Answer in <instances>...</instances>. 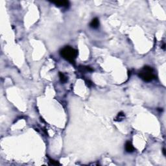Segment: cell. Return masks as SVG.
I'll use <instances>...</instances> for the list:
<instances>
[{
	"mask_svg": "<svg viewBox=\"0 0 166 166\" xmlns=\"http://www.w3.org/2000/svg\"><path fill=\"white\" fill-rule=\"evenodd\" d=\"M86 83L88 86H91L92 85V82L90 81V80H86Z\"/></svg>",
	"mask_w": 166,
	"mask_h": 166,
	"instance_id": "cell-10",
	"label": "cell"
},
{
	"mask_svg": "<svg viewBox=\"0 0 166 166\" xmlns=\"http://www.w3.org/2000/svg\"><path fill=\"white\" fill-rule=\"evenodd\" d=\"M125 114L123 112H120L118 113L117 116L115 118L114 121H123L125 119Z\"/></svg>",
	"mask_w": 166,
	"mask_h": 166,
	"instance_id": "cell-6",
	"label": "cell"
},
{
	"mask_svg": "<svg viewBox=\"0 0 166 166\" xmlns=\"http://www.w3.org/2000/svg\"><path fill=\"white\" fill-rule=\"evenodd\" d=\"M60 55L65 60L74 64L78 55V51L70 46H66L60 51Z\"/></svg>",
	"mask_w": 166,
	"mask_h": 166,
	"instance_id": "cell-1",
	"label": "cell"
},
{
	"mask_svg": "<svg viewBox=\"0 0 166 166\" xmlns=\"http://www.w3.org/2000/svg\"><path fill=\"white\" fill-rule=\"evenodd\" d=\"M138 75L145 82H151L156 79L155 70L149 66H144L138 73Z\"/></svg>",
	"mask_w": 166,
	"mask_h": 166,
	"instance_id": "cell-2",
	"label": "cell"
},
{
	"mask_svg": "<svg viewBox=\"0 0 166 166\" xmlns=\"http://www.w3.org/2000/svg\"><path fill=\"white\" fill-rule=\"evenodd\" d=\"M125 151L126 152L129 153H133L135 151V148L134 147L132 143L130 141H127V143H125Z\"/></svg>",
	"mask_w": 166,
	"mask_h": 166,
	"instance_id": "cell-3",
	"label": "cell"
},
{
	"mask_svg": "<svg viewBox=\"0 0 166 166\" xmlns=\"http://www.w3.org/2000/svg\"><path fill=\"white\" fill-rule=\"evenodd\" d=\"M49 162L52 165H59V163L58 162H55V161L53 160H51V159H49Z\"/></svg>",
	"mask_w": 166,
	"mask_h": 166,
	"instance_id": "cell-9",
	"label": "cell"
},
{
	"mask_svg": "<svg viewBox=\"0 0 166 166\" xmlns=\"http://www.w3.org/2000/svg\"><path fill=\"white\" fill-rule=\"evenodd\" d=\"M59 77H60V82L62 83H66L68 81V77L62 72L59 73Z\"/></svg>",
	"mask_w": 166,
	"mask_h": 166,
	"instance_id": "cell-7",
	"label": "cell"
},
{
	"mask_svg": "<svg viewBox=\"0 0 166 166\" xmlns=\"http://www.w3.org/2000/svg\"><path fill=\"white\" fill-rule=\"evenodd\" d=\"M80 70H81L82 72H91L93 71V69H92L90 67H88V66H82V67H80Z\"/></svg>",
	"mask_w": 166,
	"mask_h": 166,
	"instance_id": "cell-8",
	"label": "cell"
},
{
	"mask_svg": "<svg viewBox=\"0 0 166 166\" xmlns=\"http://www.w3.org/2000/svg\"><path fill=\"white\" fill-rule=\"evenodd\" d=\"M52 3L60 7H67L69 5V1H52Z\"/></svg>",
	"mask_w": 166,
	"mask_h": 166,
	"instance_id": "cell-5",
	"label": "cell"
},
{
	"mask_svg": "<svg viewBox=\"0 0 166 166\" xmlns=\"http://www.w3.org/2000/svg\"><path fill=\"white\" fill-rule=\"evenodd\" d=\"M163 154H164V156H166V149H163Z\"/></svg>",
	"mask_w": 166,
	"mask_h": 166,
	"instance_id": "cell-11",
	"label": "cell"
},
{
	"mask_svg": "<svg viewBox=\"0 0 166 166\" xmlns=\"http://www.w3.org/2000/svg\"><path fill=\"white\" fill-rule=\"evenodd\" d=\"M99 26V20L97 18H95L91 21L90 23V27L92 29H97Z\"/></svg>",
	"mask_w": 166,
	"mask_h": 166,
	"instance_id": "cell-4",
	"label": "cell"
}]
</instances>
